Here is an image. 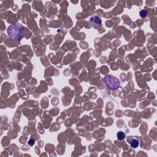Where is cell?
<instances>
[{
	"label": "cell",
	"instance_id": "obj_1",
	"mask_svg": "<svg viewBox=\"0 0 157 157\" xmlns=\"http://www.w3.org/2000/svg\"><path fill=\"white\" fill-rule=\"evenodd\" d=\"M23 28H24V26L20 24H13L10 25L7 29L9 38L13 40L20 41L23 38Z\"/></svg>",
	"mask_w": 157,
	"mask_h": 157
},
{
	"label": "cell",
	"instance_id": "obj_2",
	"mask_svg": "<svg viewBox=\"0 0 157 157\" xmlns=\"http://www.w3.org/2000/svg\"><path fill=\"white\" fill-rule=\"evenodd\" d=\"M103 82L107 87L112 90H117L120 87L119 79L112 75H106L103 78Z\"/></svg>",
	"mask_w": 157,
	"mask_h": 157
},
{
	"label": "cell",
	"instance_id": "obj_3",
	"mask_svg": "<svg viewBox=\"0 0 157 157\" xmlns=\"http://www.w3.org/2000/svg\"><path fill=\"white\" fill-rule=\"evenodd\" d=\"M127 142H128L132 148L136 149L139 147V141L137 140V139H136L134 136H128L127 137Z\"/></svg>",
	"mask_w": 157,
	"mask_h": 157
},
{
	"label": "cell",
	"instance_id": "obj_4",
	"mask_svg": "<svg viewBox=\"0 0 157 157\" xmlns=\"http://www.w3.org/2000/svg\"><path fill=\"white\" fill-rule=\"evenodd\" d=\"M91 25L95 28H98L101 26V20L98 16H94L90 19Z\"/></svg>",
	"mask_w": 157,
	"mask_h": 157
},
{
	"label": "cell",
	"instance_id": "obj_5",
	"mask_svg": "<svg viewBox=\"0 0 157 157\" xmlns=\"http://www.w3.org/2000/svg\"><path fill=\"white\" fill-rule=\"evenodd\" d=\"M117 137L119 140L121 141V140H124V139L126 137V135H125V133L123 131H119L117 134Z\"/></svg>",
	"mask_w": 157,
	"mask_h": 157
},
{
	"label": "cell",
	"instance_id": "obj_6",
	"mask_svg": "<svg viewBox=\"0 0 157 157\" xmlns=\"http://www.w3.org/2000/svg\"><path fill=\"white\" fill-rule=\"evenodd\" d=\"M147 14V10H141L140 13H139V14H140V16L141 17H142V18H144V17H146Z\"/></svg>",
	"mask_w": 157,
	"mask_h": 157
},
{
	"label": "cell",
	"instance_id": "obj_7",
	"mask_svg": "<svg viewBox=\"0 0 157 157\" xmlns=\"http://www.w3.org/2000/svg\"><path fill=\"white\" fill-rule=\"evenodd\" d=\"M34 141L33 140V139H30V140H29V141H28V145H30V146H33V145H34Z\"/></svg>",
	"mask_w": 157,
	"mask_h": 157
}]
</instances>
